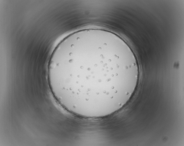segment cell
Masks as SVG:
<instances>
[{
    "label": "cell",
    "mask_w": 184,
    "mask_h": 146,
    "mask_svg": "<svg viewBox=\"0 0 184 146\" xmlns=\"http://www.w3.org/2000/svg\"><path fill=\"white\" fill-rule=\"evenodd\" d=\"M139 76L132 50L116 34L89 28L63 40L51 57L49 86L64 107L75 114L98 118L112 114L129 101Z\"/></svg>",
    "instance_id": "cell-1"
}]
</instances>
